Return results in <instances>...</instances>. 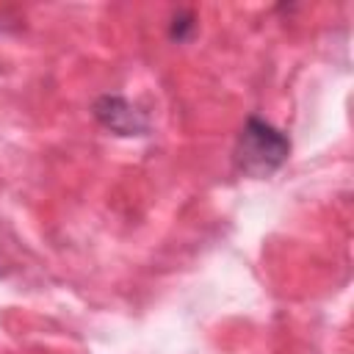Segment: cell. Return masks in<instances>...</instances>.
Returning <instances> with one entry per match:
<instances>
[{
	"label": "cell",
	"instance_id": "cell-1",
	"mask_svg": "<svg viewBox=\"0 0 354 354\" xmlns=\"http://www.w3.org/2000/svg\"><path fill=\"white\" fill-rule=\"evenodd\" d=\"M290 155V141L274 124L249 116L235 141V166L246 177H268L274 174Z\"/></svg>",
	"mask_w": 354,
	"mask_h": 354
},
{
	"label": "cell",
	"instance_id": "cell-2",
	"mask_svg": "<svg viewBox=\"0 0 354 354\" xmlns=\"http://www.w3.org/2000/svg\"><path fill=\"white\" fill-rule=\"evenodd\" d=\"M97 122L108 127L116 136H147L149 133V119L141 108H136L130 100L122 94H102L91 105Z\"/></svg>",
	"mask_w": 354,
	"mask_h": 354
},
{
	"label": "cell",
	"instance_id": "cell-3",
	"mask_svg": "<svg viewBox=\"0 0 354 354\" xmlns=\"http://www.w3.org/2000/svg\"><path fill=\"white\" fill-rule=\"evenodd\" d=\"M194 28H196L194 14H191V11H177V14H174V19H171V39L185 41V39L194 33Z\"/></svg>",
	"mask_w": 354,
	"mask_h": 354
}]
</instances>
